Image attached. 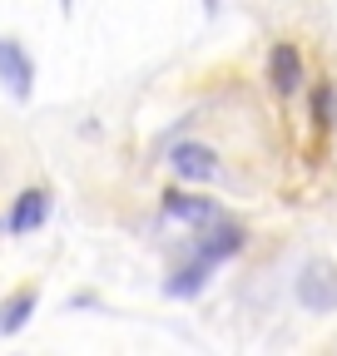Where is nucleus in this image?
<instances>
[{
  "label": "nucleus",
  "mask_w": 337,
  "mask_h": 356,
  "mask_svg": "<svg viewBox=\"0 0 337 356\" xmlns=\"http://www.w3.org/2000/svg\"><path fill=\"white\" fill-rule=\"evenodd\" d=\"M292 292H298L303 312H318V317L337 312V262L332 257H308L298 282H292Z\"/></svg>",
  "instance_id": "f257e3e1"
},
{
  "label": "nucleus",
  "mask_w": 337,
  "mask_h": 356,
  "mask_svg": "<svg viewBox=\"0 0 337 356\" xmlns=\"http://www.w3.org/2000/svg\"><path fill=\"white\" fill-rule=\"evenodd\" d=\"M0 84L10 89L15 99H30L35 95V60H30V50L20 40H0Z\"/></svg>",
  "instance_id": "f03ea898"
},
{
  "label": "nucleus",
  "mask_w": 337,
  "mask_h": 356,
  "mask_svg": "<svg viewBox=\"0 0 337 356\" xmlns=\"http://www.w3.org/2000/svg\"><path fill=\"white\" fill-rule=\"evenodd\" d=\"M168 168H174V178H184V184H214L219 178V154L208 144H174L168 149Z\"/></svg>",
  "instance_id": "7ed1b4c3"
},
{
  "label": "nucleus",
  "mask_w": 337,
  "mask_h": 356,
  "mask_svg": "<svg viewBox=\"0 0 337 356\" xmlns=\"http://www.w3.org/2000/svg\"><path fill=\"white\" fill-rule=\"evenodd\" d=\"M45 218H50V188H25L10 203V213H6V233L10 238H25L35 228H45Z\"/></svg>",
  "instance_id": "20e7f679"
},
{
  "label": "nucleus",
  "mask_w": 337,
  "mask_h": 356,
  "mask_svg": "<svg viewBox=\"0 0 337 356\" xmlns=\"http://www.w3.org/2000/svg\"><path fill=\"white\" fill-rule=\"evenodd\" d=\"M268 84L278 95H298L303 89V50L292 40H278L268 50Z\"/></svg>",
  "instance_id": "39448f33"
},
{
  "label": "nucleus",
  "mask_w": 337,
  "mask_h": 356,
  "mask_svg": "<svg viewBox=\"0 0 337 356\" xmlns=\"http://www.w3.org/2000/svg\"><path fill=\"white\" fill-rule=\"evenodd\" d=\"M164 218H179V222H219V203L214 198H198V193H184V188H164L159 198Z\"/></svg>",
  "instance_id": "423d86ee"
},
{
  "label": "nucleus",
  "mask_w": 337,
  "mask_h": 356,
  "mask_svg": "<svg viewBox=\"0 0 337 356\" xmlns=\"http://www.w3.org/2000/svg\"><path fill=\"white\" fill-rule=\"evenodd\" d=\"M243 228H233V222H224V228H214L208 238H198V252H194V262H203V267H219V262H228V257H238L243 252Z\"/></svg>",
  "instance_id": "0eeeda50"
},
{
  "label": "nucleus",
  "mask_w": 337,
  "mask_h": 356,
  "mask_svg": "<svg viewBox=\"0 0 337 356\" xmlns=\"http://www.w3.org/2000/svg\"><path fill=\"white\" fill-rule=\"evenodd\" d=\"M35 307H40L35 287H20V292H10L6 302H0V337H15V332H25V322L35 317Z\"/></svg>",
  "instance_id": "6e6552de"
},
{
  "label": "nucleus",
  "mask_w": 337,
  "mask_h": 356,
  "mask_svg": "<svg viewBox=\"0 0 337 356\" xmlns=\"http://www.w3.org/2000/svg\"><path fill=\"white\" fill-rule=\"evenodd\" d=\"M208 273L214 267H203V262H184L174 277L164 282V297H179V302H189V297H198L203 287H208Z\"/></svg>",
  "instance_id": "1a4fd4ad"
},
{
  "label": "nucleus",
  "mask_w": 337,
  "mask_h": 356,
  "mask_svg": "<svg viewBox=\"0 0 337 356\" xmlns=\"http://www.w3.org/2000/svg\"><path fill=\"white\" fill-rule=\"evenodd\" d=\"M313 119H318L322 134L337 124V84H332V79H322V84L313 89Z\"/></svg>",
  "instance_id": "9d476101"
}]
</instances>
